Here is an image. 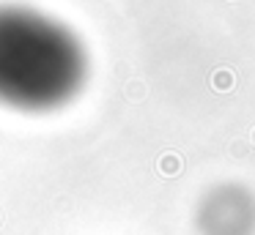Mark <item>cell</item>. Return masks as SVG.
I'll return each mask as SVG.
<instances>
[{
	"label": "cell",
	"mask_w": 255,
	"mask_h": 235,
	"mask_svg": "<svg viewBox=\"0 0 255 235\" xmlns=\"http://www.w3.org/2000/svg\"><path fill=\"white\" fill-rule=\"evenodd\" d=\"M198 227L203 235H250L255 227V202L239 186H220L198 205Z\"/></svg>",
	"instance_id": "obj_2"
},
{
	"label": "cell",
	"mask_w": 255,
	"mask_h": 235,
	"mask_svg": "<svg viewBox=\"0 0 255 235\" xmlns=\"http://www.w3.org/2000/svg\"><path fill=\"white\" fill-rule=\"evenodd\" d=\"M88 58L72 30L19 5L0 8V104L47 112L77 96Z\"/></svg>",
	"instance_id": "obj_1"
}]
</instances>
